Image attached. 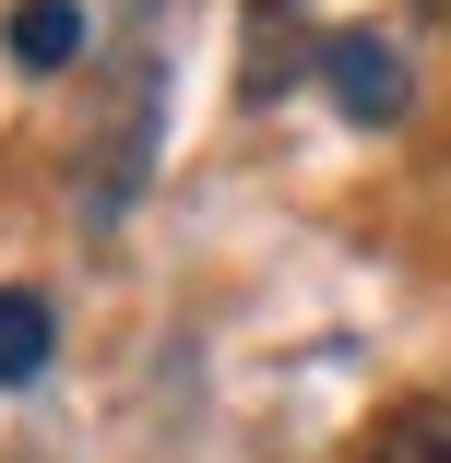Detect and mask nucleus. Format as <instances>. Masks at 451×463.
<instances>
[{
    "label": "nucleus",
    "mask_w": 451,
    "mask_h": 463,
    "mask_svg": "<svg viewBox=\"0 0 451 463\" xmlns=\"http://www.w3.org/2000/svg\"><path fill=\"white\" fill-rule=\"evenodd\" d=\"M321 83H333V108L369 119V131H392V119L416 108V83H404V48H392V36H321Z\"/></svg>",
    "instance_id": "obj_1"
},
{
    "label": "nucleus",
    "mask_w": 451,
    "mask_h": 463,
    "mask_svg": "<svg viewBox=\"0 0 451 463\" xmlns=\"http://www.w3.org/2000/svg\"><path fill=\"white\" fill-rule=\"evenodd\" d=\"M48 345H60L48 298H36V286H0V392H24L36 368H48Z\"/></svg>",
    "instance_id": "obj_3"
},
{
    "label": "nucleus",
    "mask_w": 451,
    "mask_h": 463,
    "mask_svg": "<svg viewBox=\"0 0 451 463\" xmlns=\"http://www.w3.org/2000/svg\"><path fill=\"white\" fill-rule=\"evenodd\" d=\"M369 463H451V392L392 404V416H381V439H369Z\"/></svg>",
    "instance_id": "obj_4"
},
{
    "label": "nucleus",
    "mask_w": 451,
    "mask_h": 463,
    "mask_svg": "<svg viewBox=\"0 0 451 463\" xmlns=\"http://www.w3.org/2000/svg\"><path fill=\"white\" fill-rule=\"evenodd\" d=\"M0 48H13L24 71H71V60L96 48V36H83V0H24V13L0 24Z\"/></svg>",
    "instance_id": "obj_2"
}]
</instances>
